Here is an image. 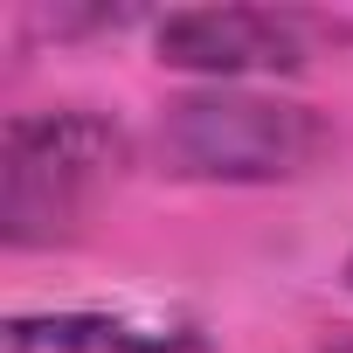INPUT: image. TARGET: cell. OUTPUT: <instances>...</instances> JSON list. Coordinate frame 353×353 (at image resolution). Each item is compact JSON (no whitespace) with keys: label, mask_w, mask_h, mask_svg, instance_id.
<instances>
[{"label":"cell","mask_w":353,"mask_h":353,"mask_svg":"<svg viewBox=\"0 0 353 353\" xmlns=\"http://www.w3.org/2000/svg\"><path fill=\"white\" fill-rule=\"evenodd\" d=\"M325 353H353V332H346V339H332V346H325Z\"/></svg>","instance_id":"5b68a950"},{"label":"cell","mask_w":353,"mask_h":353,"mask_svg":"<svg viewBox=\"0 0 353 353\" xmlns=\"http://www.w3.org/2000/svg\"><path fill=\"white\" fill-rule=\"evenodd\" d=\"M339 277H346V291H353V256H346V270H339Z\"/></svg>","instance_id":"8992f818"},{"label":"cell","mask_w":353,"mask_h":353,"mask_svg":"<svg viewBox=\"0 0 353 353\" xmlns=\"http://www.w3.org/2000/svg\"><path fill=\"white\" fill-rule=\"evenodd\" d=\"M152 56L201 83L298 77L319 56V21L291 8H173L152 21Z\"/></svg>","instance_id":"3957f363"},{"label":"cell","mask_w":353,"mask_h":353,"mask_svg":"<svg viewBox=\"0 0 353 353\" xmlns=\"http://www.w3.org/2000/svg\"><path fill=\"white\" fill-rule=\"evenodd\" d=\"M159 159L181 181H222V188H277L312 173L332 145L325 118L312 104L250 90V83H201L188 97L159 104Z\"/></svg>","instance_id":"7a4b0ae2"},{"label":"cell","mask_w":353,"mask_h":353,"mask_svg":"<svg viewBox=\"0 0 353 353\" xmlns=\"http://www.w3.org/2000/svg\"><path fill=\"white\" fill-rule=\"evenodd\" d=\"M0 353H215L194 325L145 332L111 312H21L0 332Z\"/></svg>","instance_id":"277c9868"},{"label":"cell","mask_w":353,"mask_h":353,"mask_svg":"<svg viewBox=\"0 0 353 353\" xmlns=\"http://www.w3.org/2000/svg\"><path fill=\"white\" fill-rule=\"evenodd\" d=\"M125 166H132V139L104 111L83 104L14 111L0 132V243L8 250L70 243Z\"/></svg>","instance_id":"6da1fadb"}]
</instances>
